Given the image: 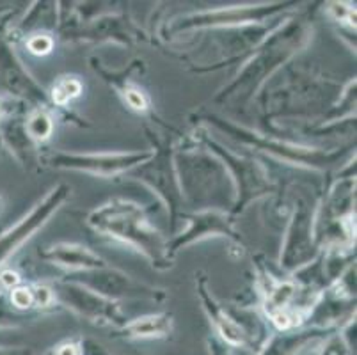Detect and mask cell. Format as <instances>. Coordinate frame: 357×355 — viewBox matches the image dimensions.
I'll return each instance as SVG.
<instances>
[{"label":"cell","instance_id":"1","mask_svg":"<svg viewBox=\"0 0 357 355\" xmlns=\"http://www.w3.org/2000/svg\"><path fill=\"white\" fill-rule=\"evenodd\" d=\"M112 210L116 211L114 215L107 210V206L103 208V210L96 211V213L93 215L91 222L95 224L98 229L110 231V233H114V236H118V239L137 243V246H141L142 249L146 250L158 249L157 233H153V231H149L148 227H146L144 219H142L141 213H139V210L134 204L123 203L121 206L112 208Z\"/></svg>","mask_w":357,"mask_h":355},{"label":"cell","instance_id":"2","mask_svg":"<svg viewBox=\"0 0 357 355\" xmlns=\"http://www.w3.org/2000/svg\"><path fill=\"white\" fill-rule=\"evenodd\" d=\"M57 203H59V195L52 194L43 204H40V206L29 215L27 219L22 220L20 224H16L4 236H0V263L4 262L13 250H16V247H20L45 222V219L52 213V210L57 208Z\"/></svg>","mask_w":357,"mask_h":355},{"label":"cell","instance_id":"3","mask_svg":"<svg viewBox=\"0 0 357 355\" xmlns=\"http://www.w3.org/2000/svg\"><path fill=\"white\" fill-rule=\"evenodd\" d=\"M149 155H100V156H70L66 158L70 167L86 169V171L96 172V174L109 176L112 172L123 171L130 165L139 164L141 160L148 158Z\"/></svg>","mask_w":357,"mask_h":355},{"label":"cell","instance_id":"4","mask_svg":"<svg viewBox=\"0 0 357 355\" xmlns=\"http://www.w3.org/2000/svg\"><path fill=\"white\" fill-rule=\"evenodd\" d=\"M59 259L66 265H79V266H96L100 265V259L96 258L95 254H91L89 250L77 249V247H70V249L63 250V256H59Z\"/></svg>","mask_w":357,"mask_h":355},{"label":"cell","instance_id":"5","mask_svg":"<svg viewBox=\"0 0 357 355\" xmlns=\"http://www.w3.org/2000/svg\"><path fill=\"white\" fill-rule=\"evenodd\" d=\"M82 91V86H80L79 80L75 78H66L63 82H59V86H55L54 89V102L57 105H66L71 98H77Z\"/></svg>","mask_w":357,"mask_h":355},{"label":"cell","instance_id":"6","mask_svg":"<svg viewBox=\"0 0 357 355\" xmlns=\"http://www.w3.org/2000/svg\"><path fill=\"white\" fill-rule=\"evenodd\" d=\"M27 130H29V133L34 137V139H40V141H43V139H47V137L52 133L50 117H48L47 114H41V112L34 114V116L29 119Z\"/></svg>","mask_w":357,"mask_h":355},{"label":"cell","instance_id":"7","mask_svg":"<svg viewBox=\"0 0 357 355\" xmlns=\"http://www.w3.org/2000/svg\"><path fill=\"white\" fill-rule=\"evenodd\" d=\"M164 327L160 325V318H144L141 322H135L130 332L134 334H141V336H149V334H155V332H162Z\"/></svg>","mask_w":357,"mask_h":355},{"label":"cell","instance_id":"8","mask_svg":"<svg viewBox=\"0 0 357 355\" xmlns=\"http://www.w3.org/2000/svg\"><path fill=\"white\" fill-rule=\"evenodd\" d=\"M52 39L48 36H34V38L29 39V50L36 55H45L52 50Z\"/></svg>","mask_w":357,"mask_h":355},{"label":"cell","instance_id":"9","mask_svg":"<svg viewBox=\"0 0 357 355\" xmlns=\"http://www.w3.org/2000/svg\"><path fill=\"white\" fill-rule=\"evenodd\" d=\"M294 295V286L291 285H281L275 292H272L271 295V304L274 308H278V311H281V305H284L288 302V299Z\"/></svg>","mask_w":357,"mask_h":355},{"label":"cell","instance_id":"10","mask_svg":"<svg viewBox=\"0 0 357 355\" xmlns=\"http://www.w3.org/2000/svg\"><path fill=\"white\" fill-rule=\"evenodd\" d=\"M11 301L13 304L16 305V308L20 309H27L31 308V304L34 302V299H32V292L27 288H15L11 293Z\"/></svg>","mask_w":357,"mask_h":355},{"label":"cell","instance_id":"11","mask_svg":"<svg viewBox=\"0 0 357 355\" xmlns=\"http://www.w3.org/2000/svg\"><path fill=\"white\" fill-rule=\"evenodd\" d=\"M126 100H128L130 107H134L137 110L146 109V100L139 91H126Z\"/></svg>","mask_w":357,"mask_h":355},{"label":"cell","instance_id":"12","mask_svg":"<svg viewBox=\"0 0 357 355\" xmlns=\"http://www.w3.org/2000/svg\"><path fill=\"white\" fill-rule=\"evenodd\" d=\"M18 281H20V278H18V273L13 272V270H4V272L0 273V282H2V286H6V288L13 289L18 285Z\"/></svg>","mask_w":357,"mask_h":355},{"label":"cell","instance_id":"13","mask_svg":"<svg viewBox=\"0 0 357 355\" xmlns=\"http://www.w3.org/2000/svg\"><path fill=\"white\" fill-rule=\"evenodd\" d=\"M272 318H274V324L278 325L279 328H288L291 325L290 315H288L287 311H283V309H281V311H275L274 315H272Z\"/></svg>","mask_w":357,"mask_h":355},{"label":"cell","instance_id":"14","mask_svg":"<svg viewBox=\"0 0 357 355\" xmlns=\"http://www.w3.org/2000/svg\"><path fill=\"white\" fill-rule=\"evenodd\" d=\"M32 299H34L40 305H48L52 301V293L50 289L47 288H38L34 293H32Z\"/></svg>","mask_w":357,"mask_h":355},{"label":"cell","instance_id":"15","mask_svg":"<svg viewBox=\"0 0 357 355\" xmlns=\"http://www.w3.org/2000/svg\"><path fill=\"white\" fill-rule=\"evenodd\" d=\"M57 355H77V350H75V347H63Z\"/></svg>","mask_w":357,"mask_h":355}]
</instances>
